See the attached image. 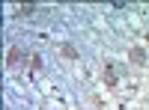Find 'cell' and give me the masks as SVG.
<instances>
[{
    "instance_id": "cell-1",
    "label": "cell",
    "mask_w": 149,
    "mask_h": 110,
    "mask_svg": "<svg viewBox=\"0 0 149 110\" xmlns=\"http://www.w3.org/2000/svg\"><path fill=\"white\" fill-rule=\"evenodd\" d=\"M21 48H9V51H6V68H15L18 63H21Z\"/></svg>"
},
{
    "instance_id": "cell-2",
    "label": "cell",
    "mask_w": 149,
    "mask_h": 110,
    "mask_svg": "<svg viewBox=\"0 0 149 110\" xmlns=\"http://www.w3.org/2000/svg\"><path fill=\"white\" fill-rule=\"evenodd\" d=\"M128 63L143 66V63H146V51H143V48H131V51H128Z\"/></svg>"
},
{
    "instance_id": "cell-3",
    "label": "cell",
    "mask_w": 149,
    "mask_h": 110,
    "mask_svg": "<svg viewBox=\"0 0 149 110\" xmlns=\"http://www.w3.org/2000/svg\"><path fill=\"white\" fill-rule=\"evenodd\" d=\"M60 54H63L66 59H78V48L69 45V42H63V45H60Z\"/></svg>"
},
{
    "instance_id": "cell-4",
    "label": "cell",
    "mask_w": 149,
    "mask_h": 110,
    "mask_svg": "<svg viewBox=\"0 0 149 110\" xmlns=\"http://www.w3.org/2000/svg\"><path fill=\"white\" fill-rule=\"evenodd\" d=\"M102 77H104V83H107V86H116V75H113V66H104V71H102Z\"/></svg>"
},
{
    "instance_id": "cell-5",
    "label": "cell",
    "mask_w": 149,
    "mask_h": 110,
    "mask_svg": "<svg viewBox=\"0 0 149 110\" xmlns=\"http://www.w3.org/2000/svg\"><path fill=\"white\" fill-rule=\"evenodd\" d=\"M36 12V3H24V6H18V15H33Z\"/></svg>"
},
{
    "instance_id": "cell-6",
    "label": "cell",
    "mask_w": 149,
    "mask_h": 110,
    "mask_svg": "<svg viewBox=\"0 0 149 110\" xmlns=\"http://www.w3.org/2000/svg\"><path fill=\"white\" fill-rule=\"evenodd\" d=\"M30 68H33V71H39V68H42V57H39V54H33V57H30Z\"/></svg>"
}]
</instances>
